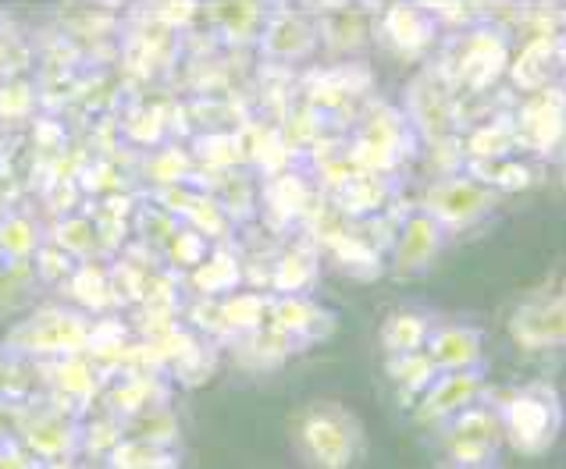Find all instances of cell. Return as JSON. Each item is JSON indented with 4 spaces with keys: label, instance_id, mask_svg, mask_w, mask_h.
Wrapping results in <instances>:
<instances>
[{
    "label": "cell",
    "instance_id": "cell-1",
    "mask_svg": "<svg viewBox=\"0 0 566 469\" xmlns=\"http://www.w3.org/2000/svg\"><path fill=\"white\" fill-rule=\"evenodd\" d=\"M293 441L311 469H353L364 451V427L343 402H306L293 419Z\"/></svg>",
    "mask_w": 566,
    "mask_h": 469
},
{
    "label": "cell",
    "instance_id": "cell-2",
    "mask_svg": "<svg viewBox=\"0 0 566 469\" xmlns=\"http://www.w3.org/2000/svg\"><path fill=\"white\" fill-rule=\"evenodd\" d=\"M93 345V320L78 310H61V306H46L32 317L19 320L4 334L8 355H25V360H69V355H86Z\"/></svg>",
    "mask_w": 566,
    "mask_h": 469
},
{
    "label": "cell",
    "instance_id": "cell-3",
    "mask_svg": "<svg viewBox=\"0 0 566 469\" xmlns=\"http://www.w3.org/2000/svg\"><path fill=\"white\" fill-rule=\"evenodd\" d=\"M495 409H499V424H503V441H510V448L527 459L545 456L559 438L563 406L548 384L516 387Z\"/></svg>",
    "mask_w": 566,
    "mask_h": 469
},
{
    "label": "cell",
    "instance_id": "cell-4",
    "mask_svg": "<svg viewBox=\"0 0 566 469\" xmlns=\"http://www.w3.org/2000/svg\"><path fill=\"white\" fill-rule=\"evenodd\" d=\"M495 203H499V192L481 185L478 178L442 174L428 185L420 214H428L449 235V232H467V228H474V224H481L495 210Z\"/></svg>",
    "mask_w": 566,
    "mask_h": 469
},
{
    "label": "cell",
    "instance_id": "cell-5",
    "mask_svg": "<svg viewBox=\"0 0 566 469\" xmlns=\"http://www.w3.org/2000/svg\"><path fill=\"white\" fill-rule=\"evenodd\" d=\"M499 445H503V424H499V409L489 406V398L452 416L442 430V448L452 469L492 466Z\"/></svg>",
    "mask_w": 566,
    "mask_h": 469
},
{
    "label": "cell",
    "instance_id": "cell-6",
    "mask_svg": "<svg viewBox=\"0 0 566 469\" xmlns=\"http://www.w3.org/2000/svg\"><path fill=\"white\" fill-rule=\"evenodd\" d=\"M510 338L524 352H556L566 342V306L563 292L531 296L510 313Z\"/></svg>",
    "mask_w": 566,
    "mask_h": 469
},
{
    "label": "cell",
    "instance_id": "cell-7",
    "mask_svg": "<svg viewBox=\"0 0 566 469\" xmlns=\"http://www.w3.org/2000/svg\"><path fill=\"white\" fill-rule=\"evenodd\" d=\"M489 395V381L484 370H467V374H434L428 392L417 398L413 416L424 427H446L452 416L478 406Z\"/></svg>",
    "mask_w": 566,
    "mask_h": 469
},
{
    "label": "cell",
    "instance_id": "cell-8",
    "mask_svg": "<svg viewBox=\"0 0 566 469\" xmlns=\"http://www.w3.org/2000/svg\"><path fill=\"white\" fill-rule=\"evenodd\" d=\"M424 355L439 374H467V370H484V334L474 323L446 320L434 328L424 342Z\"/></svg>",
    "mask_w": 566,
    "mask_h": 469
},
{
    "label": "cell",
    "instance_id": "cell-9",
    "mask_svg": "<svg viewBox=\"0 0 566 469\" xmlns=\"http://www.w3.org/2000/svg\"><path fill=\"white\" fill-rule=\"evenodd\" d=\"M442 246H446V232L428 214L413 210L399 224V235L392 242V274L396 278H417V274H424L439 260Z\"/></svg>",
    "mask_w": 566,
    "mask_h": 469
},
{
    "label": "cell",
    "instance_id": "cell-10",
    "mask_svg": "<svg viewBox=\"0 0 566 469\" xmlns=\"http://www.w3.org/2000/svg\"><path fill=\"white\" fill-rule=\"evenodd\" d=\"M78 438L83 430L75 427V419L69 413L46 409L25 419L22 427V441H25V456H32V462H69L72 451L78 448Z\"/></svg>",
    "mask_w": 566,
    "mask_h": 469
},
{
    "label": "cell",
    "instance_id": "cell-11",
    "mask_svg": "<svg viewBox=\"0 0 566 469\" xmlns=\"http://www.w3.org/2000/svg\"><path fill=\"white\" fill-rule=\"evenodd\" d=\"M457 46H460V54H457V78L471 86V89H484L489 83H495L499 72L506 68L510 46L492 29L471 32V36H463Z\"/></svg>",
    "mask_w": 566,
    "mask_h": 469
},
{
    "label": "cell",
    "instance_id": "cell-12",
    "mask_svg": "<svg viewBox=\"0 0 566 469\" xmlns=\"http://www.w3.org/2000/svg\"><path fill=\"white\" fill-rule=\"evenodd\" d=\"M268 328L285 342H306L332 331V313L306 296H274L268 306Z\"/></svg>",
    "mask_w": 566,
    "mask_h": 469
},
{
    "label": "cell",
    "instance_id": "cell-13",
    "mask_svg": "<svg viewBox=\"0 0 566 469\" xmlns=\"http://www.w3.org/2000/svg\"><path fill=\"white\" fill-rule=\"evenodd\" d=\"M513 136L524 147L548 153L556 150V142L563 136V100L559 93H535V100H527L521 107V115L513 118Z\"/></svg>",
    "mask_w": 566,
    "mask_h": 469
},
{
    "label": "cell",
    "instance_id": "cell-14",
    "mask_svg": "<svg viewBox=\"0 0 566 469\" xmlns=\"http://www.w3.org/2000/svg\"><path fill=\"white\" fill-rule=\"evenodd\" d=\"M321 40V32L314 22H306L303 14L296 11H279L271 14L264 22V32H261V51L268 57H279V61H300V57H311L314 46Z\"/></svg>",
    "mask_w": 566,
    "mask_h": 469
},
{
    "label": "cell",
    "instance_id": "cell-15",
    "mask_svg": "<svg viewBox=\"0 0 566 469\" xmlns=\"http://www.w3.org/2000/svg\"><path fill=\"white\" fill-rule=\"evenodd\" d=\"M407 110H410V121L420 128L424 136L439 139L449 132V118H452V107H449V93L446 86L434 78L431 72L417 75L410 83V96H407Z\"/></svg>",
    "mask_w": 566,
    "mask_h": 469
},
{
    "label": "cell",
    "instance_id": "cell-16",
    "mask_svg": "<svg viewBox=\"0 0 566 469\" xmlns=\"http://www.w3.org/2000/svg\"><path fill=\"white\" fill-rule=\"evenodd\" d=\"M434 328V317L420 306H396L392 313L381 320L378 342L385 355H410V352H424V342Z\"/></svg>",
    "mask_w": 566,
    "mask_h": 469
},
{
    "label": "cell",
    "instance_id": "cell-17",
    "mask_svg": "<svg viewBox=\"0 0 566 469\" xmlns=\"http://www.w3.org/2000/svg\"><path fill=\"white\" fill-rule=\"evenodd\" d=\"M381 36L399 54H420L434 40V19L420 8H388L381 19Z\"/></svg>",
    "mask_w": 566,
    "mask_h": 469
},
{
    "label": "cell",
    "instance_id": "cell-18",
    "mask_svg": "<svg viewBox=\"0 0 566 469\" xmlns=\"http://www.w3.org/2000/svg\"><path fill=\"white\" fill-rule=\"evenodd\" d=\"M559 64V36H538L531 40L513 61V83L527 93H545L548 72Z\"/></svg>",
    "mask_w": 566,
    "mask_h": 469
},
{
    "label": "cell",
    "instance_id": "cell-19",
    "mask_svg": "<svg viewBox=\"0 0 566 469\" xmlns=\"http://www.w3.org/2000/svg\"><path fill=\"white\" fill-rule=\"evenodd\" d=\"M385 374H388V381L396 384V395H399L402 406L413 409L417 398L428 392V384L434 381L439 370L431 366V360L424 352H410V355H388Z\"/></svg>",
    "mask_w": 566,
    "mask_h": 469
},
{
    "label": "cell",
    "instance_id": "cell-20",
    "mask_svg": "<svg viewBox=\"0 0 566 469\" xmlns=\"http://www.w3.org/2000/svg\"><path fill=\"white\" fill-rule=\"evenodd\" d=\"M40 246H43L40 224L29 214H19V210L0 214V260L25 267V264H32V256L40 253Z\"/></svg>",
    "mask_w": 566,
    "mask_h": 469
},
{
    "label": "cell",
    "instance_id": "cell-21",
    "mask_svg": "<svg viewBox=\"0 0 566 469\" xmlns=\"http://www.w3.org/2000/svg\"><path fill=\"white\" fill-rule=\"evenodd\" d=\"M51 246H57L64 256L72 260H93V256L104 253V235H101V224L90 221V217H61L54 224V238Z\"/></svg>",
    "mask_w": 566,
    "mask_h": 469
},
{
    "label": "cell",
    "instance_id": "cell-22",
    "mask_svg": "<svg viewBox=\"0 0 566 469\" xmlns=\"http://www.w3.org/2000/svg\"><path fill=\"white\" fill-rule=\"evenodd\" d=\"M317 274H321V264L314 253L289 249V253H282V260H274L271 288L279 296H306V288L317 281Z\"/></svg>",
    "mask_w": 566,
    "mask_h": 469
},
{
    "label": "cell",
    "instance_id": "cell-23",
    "mask_svg": "<svg viewBox=\"0 0 566 469\" xmlns=\"http://www.w3.org/2000/svg\"><path fill=\"white\" fill-rule=\"evenodd\" d=\"M268 296H256V292H232L218 302V317L229 331L235 334H256L264 328L268 320Z\"/></svg>",
    "mask_w": 566,
    "mask_h": 469
},
{
    "label": "cell",
    "instance_id": "cell-24",
    "mask_svg": "<svg viewBox=\"0 0 566 469\" xmlns=\"http://www.w3.org/2000/svg\"><path fill=\"white\" fill-rule=\"evenodd\" d=\"M54 387L69 398H90L96 392V381H101V370L90 360V355H69V360H54V374H51Z\"/></svg>",
    "mask_w": 566,
    "mask_h": 469
},
{
    "label": "cell",
    "instance_id": "cell-25",
    "mask_svg": "<svg viewBox=\"0 0 566 469\" xmlns=\"http://www.w3.org/2000/svg\"><path fill=\"white\" fill-rule=\"evenodd\" d=\"M192 285L203 296H232L239 285V260L232 253H207L200 267H192Z\"/></svg>",
    "mask_w": 566,
    "mask_h": 469
},
{
    "label": "cell",
    "instance_id": "cell-26",
    "mask_svg": "<svg viewBox=\"0 0 566 469\" xmlns=\"http://www.w3.org/2000/svg\"><path fill=\"white\" fill-rule=\"evenodd\" d=\"M128 427H133V434H128L133 441L157 445V448H168L179 438V419H175L168 406H150L143 413H133L128 416Z\"/></svg>",
    "mask_w": 566,
    "mask_h": 469
},
{
    "label": "cell",
    "instance_id": "cell-27",
    "mask_svg": "<svg viewBox=\"0 0 566 469\" xmlns=\"http://www.w3.org/2000/svg\"><path fill=\"white\" fill-rule=\"evenodd\" d=\"M214 22L232 43H250V40H261L268 14L253 4H224V8H214Z\"/></svg>",
    "mask_w": 566,
    "mask_h": 469
},
{
    "label": "cell",
    "instance_id": "cell-28",
    "mask_svg": "<svg viewBox=\"0 0 566 469\" xmlns=\"http://www.w3.org/2000/svg\"><path fill=\"white\" fill-rule=\"evenodd\" d=\"M111 466H115V469H175L179 462L171 459L168 448L125 438V441L115 445V451H111Z\"/></svg>",
    "mask_w": 566,
    "mask_h": 469
},
{
    "label": "cell",
    "instance_id": "cell-29",
    "mask_svg": "<svg viewBox=\"0 0 566 469\" xmlns=\"http://www.w3.org/2000/svg\"><path fill=\"white\" fill-rule=\"evenodd\" d=\"M160 253H165V260L175 264V267H200L203 256H207V238L197 235L192 228H186V224H175V232L160 242Z\"/></svg>",
    "mask_w": 566,
    "mask_h": 469
},
{
    "label": "cell",
    "instance_id": "cell-30",
    "mask_svg": "<svg viewBox=\"0 0 566 469\" xmlns=\"http://www.w3.org/2000/svg\"><path fill=\"white\" fill-rule=\"evenodd\" d=\"M72 288H75V299L83 302V306H90L93 313H101L104 306H107L111 299H115L104 267H96V264L75 267V270H72Z\"/></svg>",
    "mask_w": 566,
    "mask_h": 469
},
{
    "label": "cell",
    "instance_id": "cell-31",
    "mask_svg": "<svg viewBox=\"0 0 566 469\" xmlns=\"http://www.w3.org/2000/svg\"><path fill=\"white\" fill-rule=\"evenodd\" d=\"M186 228H192L197 235H224L229 228V214L221 210V203L214 196H200V192H192V200L186 206Z\"/></svg>",
    "mask_w": 566,
    "mask_h": 469
},
{
    "label": "cell",
    "instance_id": "cell-32",
    "mask_svg": "<svg viewBox=\"0 0 566 469\" xmlns=\"http://www.w3.org/2000/svg\"><path fill=\"white\" fill-rule=\"evenodd\" d=\"M513 147H516L513 121H495L489 128H481V132L471 139V153L478 160H503L513 153Z\"/></svg>",
    "mask_w": 566,
    "mask_h": 469
},
{
    "label": "cell",
    "instance_id": "cell-33",
    "mask_svg": "<svg viewBox=\"0 0 566 469\" xmlns=\"http://www.w3.org/2000/svg\"><path fill=\"white\" fill-rule=\"evenodd\" d=\"M32 267L43 281H61V278H72L75 270V260L72 256H64L57 246H40V253L32 256Z\"/></svg>",
    "mask_w": 566,
    "mask_h": 469
},
{
    "label": "cell",
    "instance_id": "cell-34",
    "mask_svg": "<svg viewBox=\"0 0 566 469\" xmlns=\"http://www.w3.org/2000/svg\"><path fill=\"white\" fill-rule=\"evenodd\" d=\"M4 384H8V352L0 349V392H4Z\"/></svg>",
    "mask_w": 566,
    "mask_h": 469
},
{
    "label": "cell",
    "instance_id": "cell-35",
    "mask_svg": "<svg viewBox=\"0 0 566 469\" xmlns=\"http://www.w3.org/2000/svg\"><path fill=\"white\" fill-rule=\"evenodd\" d=\"M36 469H72V459H69V462H43V466H36Z\"/></svg>",
    "mask_w": 566,
    "mask_h": 469
},
{
    "label": "cell",
    "instance_id": "cell-36",
    "mask_svg": "<svg viewBox=\"0 0 566 469\" xmlns=\"http://www.w3.org/2000/svg\"><path fill=\"white\" fill-rule=\"evenodd\" d=\"M478 469H495V466H478Z\"/></svg>",
    "mask_w": 566,
    "mask_h": 469
}]
</instances>
